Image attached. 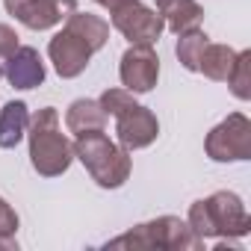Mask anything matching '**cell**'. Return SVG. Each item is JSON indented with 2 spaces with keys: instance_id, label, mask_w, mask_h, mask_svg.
Masks as SVG:
<instances>
[{
  "instance_id": "cell-15",
  "label": "cell",
  "mask_w": 251,
  "mask_h": 251,
  "mask_svg": "<svg viewBox=\"0 0 251 251\" xmlns=\"http://www.w3.org/2000/svg\"><path fill=\"white\" fill-rule=\"evenodd\" d=\"M30 127V109L24 100H9L0 109V148H18Z\"/></svg>"
},
{
  "instance_id": "cell-19",
  "label": "cell",
  "mask_w": 251,
  "mask_h": 251,
  "mask_svg": "<svg viewBox=\"0 0 251 251\" xmlns=\"http://www.w3.org/2000/svg\"><path fill=\"white\" fill-rule=\"evenodd\" d=\"M98 103H100V109L106 112V115H118V112H124L127 106H133L136 103V95L133 92H127L124 86H112V89H103L100 92V98H98Z\"/></svg>"
},
{
  "instance_id": "cell-17",
  "label": "cell",
  "mask_w": 251,
  "mask_h": 251,
  "mask_svg": "<svg viewBox=\"0 0 251 251\" xmlns=\"http://www.w3.org/2000/svg\"><path fill=\"white\" fill-rule=\"evenodd\" d=\"M207 45H210V36H207L201 27L186 30V33H177L175 56H177V62H180L186 71H198V62H201V53H204Z\"/></svg>"
},
{
  "instance_id": "cell-18",
  "label": "cell",
  "mask_w": 251,
  "mask_h": 251,
  "mask_svg": "<svg viewBox=\"0 0 251 251\" xmlns=\"http://www.w3.org/2000/svg\"><path fill=\"white\" fill-rule=\"evenodd\" d=\"M236 100H251V50H236L233 68L225 80Z\"/></svg>"
},
{
  "instance_id": "cell-11",
  "label": "cell",
  "mask_w": 251,
  "mask_h": 251,
  "mask_svg": "<svg viewBox=\"0 0 251 251\" xmlns=\"http://www.w3.org/2000/svg\"><path fill=\"white\" fill-rule=\"evenodd\" d=\"M3 77L9 80L12 89L27 92V89H39V86L45 83L48 68H45L42 53H39L36 48L18 45V50H15L12 56H6V62H3Z\"/></svg>"
},
{
  "instance_id": "cell-2",
  "label": "cell",
  "mask_w": 251,
  "mask_h": 251,
  "mask_svg": "<svg viewBox=\"0 0 251 251\" xmlns=\"http://www.w3.org/2000/svg\"><path fill=\"white\" fill-rule=\"evenodd\" d=\"M74 160L86 166L92 180L100 189H121L133 172L130 151L109 139L103 130H89L74 139Z\"/></svg>"
},
{
  "instance_id": "cell-10",
  "label": "cell",
  "mask_w": 251,
  "mask_h": 251,
  "mask_svg": "<svg viewBox=\"0 0 251 251\" xmlns=\"http://www.w3.org/2000/svg\"><path fill=\"white\" fill-rule=\"evenodd\" d=\"M92 53H95V50H92L83 39H77L74 33H68L65 27L48 42V59L53 62V71H56L62 80L80 77V74L89 68Z\"/></svg>"
},
{
  "instance_id": "cell-7",
  "label": "cell",
  "mask_w": 251,
  "mask_h": 251,
  "mask_svg": "<svg viewBox=\"0 0 251 251\" xmlns=\"http://www.w3.org/2000/svg\"><path fill=\"white\" fill-rule=\"evenodd\" d=\"M118 77H121V86L133 95L151 92L160 80V56H157L154 45H130L121 53Z\"/></svg>"
},
{
  "instance_id": "cell-5",
  "label": "cell",
  "mask_w": 251,
  "mask_h": 251,
  "mask_svg": "<svg viewBox=\"0 0 251 251\" xmlns=\"http://www.w3.org/2000/svg\"><path fill=\"white\" fill-rule=\"evenodd\" d=\"M204 207H207V222H210L213 239H239L251 230V216L236 192L219 189L210 198H204Z\"/></svg>"
},
{
  "instance_id": "cell-21",
  "label": "cell",
  "mask_w": 251,
  "mask_h": 251,
  "mask_svg": "<svg viewBox=\"0 0 251 251\" xmlns=\"http://www.w3.org/2000/svg\"><path fill=\"white\" fill-rule=\"evenodd\" d=\"M18 45H21V36L9 27V24H0V56H12L15 50H18Z\"/></svg>"
},
{
  "instance_id": "cell-1",
  "label": "cell",
  "mask_w": 251,
  "mask_h": 251,
  "mask_svg": "<svg viewBox=\"0 0 251 251\" xmlns=\"http://www.w3.org/2000/svg\"><path fill=\"white\" fill-rule=\"evenodd\" d=\"M27 154L30 166L42 177H59L74 163V142L59 127V112L53 106H42L30 115L27 127Z\"/></svg>"
},
{
  "instance_id": "cell-4",
  "label": "cell",
  "mask_w": 251,
  "mask_h": 251,
  "mask_svg": "<svg viewBox=\"0 0 251 251\" xmlns=\"http://www.w3.org/2000/svg\"><path fill=\"white\" fill-rule=\"evenodd\" d=\"M204 151L213 163H245L251 160V121L245 112H230L204 139Z\"/></svg>"
},
{
  "instance_id": "cell-16",
  "label": "cell",
  "mask_w": 251,
  "mask_h": 251,
  "mask_svg": "<svg viewBox=\"0 0 251 251\" xmlns=\"http://www.w3.org/2000/svg\"><path fill=\"white\" fill-rule=\"evenodd\" d=\"M233 59H236V50L230 45H207L204 53H201V62H198V71L213 80V83H225L230 68H233Z\"/></svg>"
},
{
  "instance_id": "cell-14",
  "label": "cell",
  "mask_w": 251,
  "mask_h": 251,
  "mask_svg": "<svg viewBox=\"0 0 251 251\" xmlns=\"http://www.w3.org/2000/svg\"><path fill=\"white\" fill-rule=\"evenodd\" d=\"M65 30L74 33L77 39H83L95 53L103 50L106 42H109V21H103L100 15H92V12H77V9H74V12L65 18Z\"/></svg>"
},
{
  "instance_id": "cell-24",
  "label": "cell",
  "mask_w": 251,
  "mask_h": 251,
  "mask_svg": "<svg viewBox=\"0 0 251 251\" xmlns=\"http://www.w3.org/2000/svg\"><path fill=\"white\" fill-rule=\"evenodd\" d=\"M0 80H3V65H0Z\"/></svg>"
},
{
  "instance_id": "cell-8",
  "label": "cell",
  "mask_w": 251,
  "mask_h": 251,
  "mask_svg": "<svg viewBox=\"0 0 251 251\" xmlns=\"http://www.w3.org/2000/svg\"><path fill=\"white\" fill-rule=\"evenodd\" d=\"M3 9L27 30L45 33L62 24L77 9V0H3Z\"/></svg>"
},
{
  "instance_id": "cell-6",
  "label": "cell",
  "mask_w": 251,
  "mask_h": 251,
  "mask_svg": "<svg viewBox=\"0 0 251 251\" xmlns=\"http://www.w3.org/2000/svg\"><path fill=\"white\" fill-rule=\"evenodd\" d=\"M109 24L127 39L130 45H157L166 33V24L157 9L145 6L142 0H130L109 12Z\"/></svg>"
},
{
  "instance_id": "cell-12",
  "label": "cell",
  "mask_w": 251,
  "mask_h": 251,
  "mask_svg": "<svg viewBox=\"0 0 251 251\" xmlns=\"http://www.w3.org/2000/svg\"><path fill=\"white\" fill-rule=\"evenodd\" d=\"M157 12L166 30H172L175 36L204 24V6L198 0H157Z\"/></svg>"
},
{
  "instance_id": "cell-13",
  "label": "cell",
  "mask_w": 251,
  "mask_h": 251,
  "mask_svg": "<svg viewBox=\"0 0 251 251\" xmlns=\"http://www.w3.org/2000/svg\"><path fill=\"white\" fill-rule=\"evenodd\" d=\"M106 118L109 115L100 109V103L95 98H77L65 109V127H68V133L80 136V133H89V130H103Z\"/></svg>"
},
{
  "instance_id": "cell-3",
  "label": "cell",
  "mask_w": 251,
  "mask_h": 251,
  "mask_svg": "<svg viewBox=\"0 0 251 251\" xmlns=\"http://www.w3.org/2000/svg\"><path fill=\"white\" fill-rule=\"evenodd\" d=\"M106 248H160V251H195L204 248V239H198L186 219L180 216H157L151 222H142L106 242Z\"/></svg>"
},
{
  "instance_id": "cell-20",
  "label": "cell",
  "mask_w": 251,
  "mask_h": 251,
  "mask_svg": "<svg viewBox=\"0 0 251 251\" xmlns=\"http://www.w3.org/2000/svg\"><path fill=\"white\" fill-rule=\"evenodd\" d=\"M18 225H21L18 213L12 210V204L3 195H0V233H3V236H15L18 233Z\"/></svg>"
},
{
  "instance_id": "cell-9",
  "label": "cell",
  "mask_w": 251,
  "mask_h": 251,
  "mask_svg": "<svg viewBox=\"0 0 251 251\" xmlns=\"http://www.w3.org/2000/svg\"><path fill=\"white\" fill-rule=\"evenodd\" d=\"M157 136H160V121L139 100L115 115V139H118V145H124L127 151L151 148L157 142Z\"/></svg>"
},
{
  "instance_id": "cell-22",
  "label": "cell",
  "mask_w": 251,
  "mask_h": 251,
  "mask_svg": "<svg viewBox=\"0 0 251 251\" xmlns=\"http://www.w3.org/2000/svg\"><path fill=\"white\" fill-rule=\"evenodd\" d=\"M0 248H3V251H18V239H15V236H3V233H0Z\"/></svg>"
},
{
  "instance_id": "cell-23",
  "label": "cell",
  "mask_w": 251,
  "mask_h": 251,
  "mask_svg": "<svg viewBox=\"0 0 251 251\" xmlns=\"http://www.w3.org/2000/svg\"><path fill=\"white\" fill-rule=\"evenodd\" d=\"M95 3H98V6H103V9H109V12H112V9H118V6H124V3H130V0H95Z\"/></svg>"
}]
</instances>
